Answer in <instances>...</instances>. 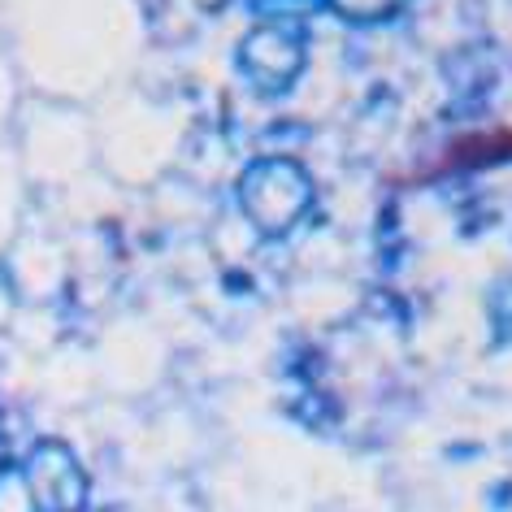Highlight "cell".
I'll return each instance as SVG.
<instances>
[{
	"label": "cell",
	"instance_id": "6da1fadb",
	"mask_svg": "<svg viewBox=\"0 0 512 512\" xmlns=\"http://www.w3.org/2000/svg\"><path fill=\"white\" fill-rule=\"evenodd\" d=\"M0 512H35V499H31V486L22 473H0Z\"/></svg>",
	"mask_w": 512,
	"mask_h": 512
}]
</instances>
